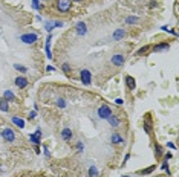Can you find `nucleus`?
Masks as SVG:
<instances>
[{"mask_svg": "<svg viewBox=\"0 0 179 177\" xmlns=\"http://www.w3.org/2000/svg\"><path fill=\"white\" fill-rule=\"evenodd\" d=\"M71 0H55V8L58 12H69L71 11Z\"/></svg>", "mask_w": 179, "mask_h": 177, "instance_id": "obj_1", "label": "nucleus"}, {"mask_svg": "<svg viewBox=\"0 0 179 177\" xmlns=\"http://www.w3.org/2000/svg\"><path fill=\"white\" fill-rule=\"evenodd\" d=\"M98 118L100 119H107L110 115H112V108L107 105V104H103V105H100V108H98Z\"/></svg>", "mask_w": 179, "mask_h": 177, "instance_id": "obj_2", "label": "nucleus"}, {"mask_svg": "<svg viewBox=\"0 0 179 177\" xmlns=\"http://www.w3.org/2000/svg\"><path fill=\"white\" fill-rule=\"evenodd\" d=\"M39 40V35L37 34H34V32H29V34H23L22 37H20V41L25 44H32L35 43Z\"/></svg>", "mask_w": 179, "mask_h": 177, "instance_id": "obj_3", "label": "nucleus"}, {"mask_svg": "<svg viewBox=\"0 0 179 177\" xmlns=\"http://www.w3.org/2000/svg\"><path fill=\"white\" fill-rule=\"evenodd\" d=\"M2 137H3V140H6V142H14V140H15V133H14L12 128L6 127V128L2 130Z\"/></svg>", "mask_w": 179, "mask_h": 177, "instance_id": "obj_4", "label": "nucleus"}, {"mask_svg": "<svg viewBox=\"0 0 179 177\" xmlns=\"http://www.w3.org/2000/svg\"><path fill=\"white\" fill-rule=\"evenodd\" d=\"M80 80H81V83L84 86H90V83H92V73H90L87 69H83L80 72Z\"/></svg>", "mask_w": 179, "mask_h": 177, "instance_id": "obj_5", "label": "nucleus"}, {"mask_svg": "<svg viewBox=\"0 0 179 177\" xmlns=\"http://www.w3.org/2000/svg\"><path fill=\"white\" fill-rule=\"evenodd\" d=\"M110 63H112L113 66H116V67H121V66L126 63V57H124L123 53H115V55L110 58Z\"/></svg>", "mask_w": 179, "mask_h": 177, "instance_id": "obj_6", "label": "nucleus"}, {"mask_svg": "<svg viewBox=\"0 0 179 177\" xmlns=\"http://www.w3.org/2000/svg\"><path fill=\"white\" fill-rule=\"evenodd\" d=\"M75 32H77L80 37L86 35V32H87V26H86V23H84V22L77 23V25H75Z\"/></svg>", "mask_w": 179, "mask_h": 177, "instance_id": "obj_7", "label": "nucleus"}, {"mask_svg": "<svg viewBox=\"0 0 179 177\" xmlns=\"http://www.w3.org/2000/svg\"><path fill=\"white\" fill-rule=\"evenodd\" d=\"M109 124H110V127H113V128H116V127H120V124H121V119H120V116H116V115H110L107 119H106Z\"/></svg>", "mask_w": 179, "mask_h": 177, "instance_id": "obj_8", "label": "nucleus"}, {"mask_svg": "<svg viewBox=\"0 0 179 177\" xmlns=\"http://www.w3.org/2000/svg\"><path fill=\"white\" fill-rule=\"evenodd\" d=\"M150 49H152L153 52H165V50L170 49V44L169 43H158V44H155V46H152Z\"/></svg>", "mask_w": 179, "mask_h": 177, "instance_id": "obj_9", "label": "nucleus"}, {"mask_svg": "<svg viewBox=\"0 0 179 177\" xmlns=\"http://www.w3.org/2000/svg\"><path fill=\"white\" fill-rule=\"evenodd\" d=\"M124 142H126V140H124V137H123L120 133H113L112 137H110V144H113V145H120V144L123 145Z\"/></svg>", "mask_w": 179, "mask_h": 177, "instance_id": "obj_10", "label": "nucleus"}, {"mask_svg": "<svg viewBox=\"0 0 179 177\" xmlns=\"http://www.w3.org/2000/svg\"><path fill=\"white\" fill-rule=\"evenodd\" d=\"M14 83H15V86L18 88H26V86H28V78L26 77H17L14 80Z\"/></svg>", "mask_w": 179, "mask_h": 177, "instance_id": "obj_11", "label": "nucleus"}, {"mask_svg": "<svg viewBox=\"0 0 179 177\" xmlns=\"http://www.w3.org/2000/svg\"><path fill=\"white\" fill-rule=\"evenodd\" d=\"M72 136H74V133H72L71 128H67V127H66V128H63V130H61V139H63L64 142H69V140L72 139Z\"/></svg>", "mask_w": 179, "mask_h": 177, "instance_id": "obj_12", "label": "nucleus"}, {"mask_svg": "<svg viewBox=\"0 0 179 177\" xmlns=\"http://www.w3.org/2000/svg\"><path fill=\"white\" fill-rule=\"evenodd\" d=\"M142 128H144V132L147 133V134H152V121H150V116H147L145 121L142 122Z\"/></svg>", "mask_w": 179, "mask_h": 177, "instance_id": "obj_13", "label": "nucleus"}, {"mask_svg": "<svg viewBox=\"0 0 179 177\" xmlns=\"http://www.w3.org/2000/svg\"><path fill=\"white\" fill-rule=\"evenodd\" d=\"M126 86H127V88H130V90H135L136 88V81H135L133 77H130V75L126 77Z\"/></svg>", "mask_w": 179, "mask_h": 177, "instance_id": "obj_14", "label": "nucleus"}, {"mask_svg": "<svg viewBox=\"0 0 179 177\" xmlns=\"http://www.w3.org/2000/svg\"><path fill=\"white\" fill-rule=\"evenodd\" d=\"M12 124L14 125H17L18 128H25V119H22V118H18V116H12Z\"/></svg>", "mask_w": 179, "mask_h": 177, "instance_id": "obj_15", "label": "nucleus"}, {"mask_svg": "<svg viewBox=\"0 0 179 177\" xmlns=\"http://www.w3.org/2000/svg\"><path fill=\"white\" fill-rule=\"evenodd\" d=\"M126 37V31L124 29H116L113 32V40H123Z\"/></svg>", "mask_w": 179, "mask_h": 177, "instance_id": "obj_16", "label": "nucleus"}, {"mask_svg": "<svg viewBox=\"0 0 179 177\" xmlns=\"http://www.w3.org/2000/svg\"><path fill=\"white\" fill-rule=\"evenodd\" d=\"M3 98L9 102V101H17V98H15V95L11 92V90H5L3 92Z\"/></svg>", "mask_w": 179, "mask_h": 177, "instance_id": "obj_17", "label": "nucleus"}, {"mask_svg": "<svg viewBox=\"0 0 179 177\" xmlns=\"http://www.w3.org/2000/svg\"><path fill=\"white\" fill-rule=\"evenodd\" d=\"M0 110H2V112H5V113H8V112H9V102H8L5 98H2V99H0Z\"/></svg>", "mask_w": 179, "mask_h": 177, "instance_id": "obj_18", "label": "nucleus"}, {"mask_svg": "<svg viewBox=\"0 0 179 177\" xmlns=\"http://www.w3.org/2000/svg\"><path fill=\"white\" fill-rule=\"evenodd\" d=\"M46 57L51 60L52 58V53H51V35L46 38Z\"/></svg>", "mask_w": 179, "mask_h": 177, "instance_id": "obj_19", "label": "nucleus"}, {"mask_svg": "<svg viewBox=\"0 0 179 177\" xmlns=\"http://www.w3.org/2000/svg\"><path fill=\"white\" fill-rule=\"evenodd\" d=\"M155 168H156L155 165H150V167H147L145 170H142V171H139V174H141V176H147V174H150V173H153V171H155Z\"/></svg>", "mask_w": 179, "mask_h": 177, "instance_id": "obj_20", "label": "nucleus"}, {"mask_svg": "<svg viewBox=\"0 0 179 177\" xmlns=\"http://www.w3.org/2000/svg\"><path fill=\"white\" fill-rule=\"evenodd\" d=\"M61 70H63L66 75H69V73L72 72V67H71L69 63H63V64H61Z\"/></svg>", "mask_w": 179, "mask_h": 177, "instance_id": "obj_21", "label": "nucleus"}, {"mask_svg": "<svg viewBox=\"0 0 179 177\" xmlns=\"http://www.w3.org/2000/svg\"><path fill=\"white\" fill-rule=\"evenodd\" d=\"M155 154H156V157H161V156L164 154V150H162V147H161L159 144L155 145Z\"/></svg>", "mask_w": 179, "mask_h": 177, "instance_id": "obj_22", "label": "nucleus"}, {"mask_svg": "<svg viewBox=\"0 0 179 177\" xmlns=\"http://www.w3.org/2000/svg\"><path fill=\"white\" fill-rule=\"evenodd\" d=\"M39 137H40V136H37V134H31V136H29L31 142H32V144H35V147H39V145H40V139H39Z\"/></svg>", "mask_w": 179, "mask_h": 177, "instance_id": "obj_23", "label": "nucleus"}, {"mask_svg": "<svg viewBox=\"0 0 179 177\" xmlns=\"http://www.w3.org/2000/svg\"><path fill=\"white\" fill-rule=\"evenodd\" d=\"M147 50H150V46H144V47H141V49L136 52V55H138V57H141V55H145V53H147Z\"/></svg>", "mask_w": 179, "mask_h": 177, "instance_id": "obj_24", "label": "nucleus"}, {"mask_svg": "<svg viewBox=\"0 0 179 177\" xmlns=\"http://www.w3.org/2000/svg\"><path fill=\"white\" fill-rule=\"evenodd\" d=\"M138 22H139L138 17H127V18H126V23H127V25H135V23H138Z\"/></svg>", "mask_w": 179, "mask_h": 177, "instance_id": "obj_25", "label": "nucleus"}, {"mask_svg": "<svg viewBox=\"0 0 179 177\" xmlns=\"http://www.w3.org/2000/svg\"><path fill=\"white\" fill-rule=\"evenodd\" d=\"M14 69L18 70V72H22V73H26V72H28V69H26L25 66H20V64H14Z\"/></svg>", "mask_w": 179, "mask_h": 177, "instance_id": "obj_26", "label": "nucleus"}, {"mask_svg": "<svg viewBox=\"0 0 179 177\" xmlns=\"http://www.w3.org/2000/svg\"><path fill=\"white\" fill-rule=\"evenodd\" d=\"M45 28H46V31H47V32H51V31L55 28V26H54V22H46V23H45Z\"/></svg>", "mask_w": 179, "mask_h": 177, "instance_id": "obj_27", "label": "nucleus"}, {"mask_svg": "<svg viewBox=\"0 0 179 177\" xmlns=\"http://www.w3.org/2000/svg\"><path fill=\"white\" fill-rule=\"evenodd\" d=\"M89 176L90 177H96V176H98V170H96L95 167H90V168H89Z\"/></svg>", "mask_w": 179, "mask_h": 177, "instance_id": "obj_28", "label": "nucleus"}, {"mask_svg": "<svg viewBox=\"0 0 179 177\" xmlns=\"http://www.w3.org/2000/svg\"><path fill=\"white\" fill-rule=\"evenodd\" d=\"M57 105H58L60 108H64V107H66V102H64V99H63V98H58V99H57Z\"/></svg>", "mask_w": 179, "mask_h": 177, "instance_id": "obj_29", "label": "nucleus"}, {"mask_svg": "<svg viewBox=\"0 0 179 177\" xmlns=\"http://www.w3.org/2000/svg\"><path fill=\"white\" fill-rule=\"evenodd\" d=\"M83 150H84L83 142H77V151H83Z\"/></svg>", "mask_w": 179, "mask_h": 177, "instance_id": "obj_30", "label": "nucleus"}, {"mask_svg": "<svg viewBox=\"0 0 179 177\" xmlns=\"http://www.w3.org/2000/svg\"><path fill=\"white\" fill-rule=\"evenodd\" d=\"M170 159H172V153H165V154H164V160H165V162H169Z\"/></svg>", "mask_w": 179, "mask_h": 177, "instance_id": "obj_31", "label": "nucleus"}, {"mask_svg": "<svg viewBox=\"0 0 179 177\" xmlns=\"http://www.w3.org/2000/svg\"><path fill=\"white\" fill-rule=\"evenodd\" d=\"M32 6H34V9H39V8H40V5H39V0H32Z\"/></svg>", "mask_w": 179, "mask_h": 177, "instance_id": "obj_32", "label": "nucleus"}, {"mask_svg": "<svg viewBox=\"0 0 179 177\" xmlns=\"http://www.w3.org/2000/svg\"><path fill=\"white\" fill-rule=\"evenodd\" d=\"M115 104H118V105H123V104H124V101H123L121 98H116V99H115Z\"/></svg>", "mask_w": 179, "mask_h": 177, "instance_id": "obj_33", "label": "nucleus"}, {"mask_svg": "<svg viewBox=\"0 0 179 177\" xmlns=\"http://www.w3.org/2000/svg\"><path fill=\"white\" fill-rule=\"evenodd\" d=\"M35 116H37V112H35V110H32V112L29 113V119H34Z\"/></svg>", "mask_w": 179, "mask_h": 177, "instance_id": "obj_34", "label": "nucleus"}, {"mask_svg": "<svg viewBox=\"0 0 179 177\" xmlns=\"http://www.w3.org/2000/svg\"><path fill=\"white\" fill-rule=\"evenodd\" d=\"M54 26L55 28H61L63 26V22H54Z\"/></svg>", "mask_w": 179, "mask_h": 177, "instance_id": "obj_35", "label": "nucleus"}, {"mask_svg": "<svg viewBox=\"0 0 179 177\" xmlns=\"http://www.w3.org/2000/svg\"><path fill=\"white\" fill-rule=\"evenodd\" d=\"M155 6H156V0H152L150 5H148V8H155Z\"/></svg>", "mask_w": 179, "mask_h": 177, "instance_id": "obj_36", "label": "nucleus"}, {"mask_svg": "<svg viewBox=\"0 0 179 177\" xmlns=\"http://www.w3.org/2000/svg\"><path fill=\"white\" fill-rule=\"evenodd\" d=\"M167 147H169V148H172V150H175V144H173V142H169V144H167Z\"/></svg>", "mask_w": 179, "mask_h": 177, "instance_id": "obj_37", "label": "nucleus"}, {"mask_svg": "<svg viewBox=\"0 0 179 177\" xmlns=\"http://www.w3.org/2000/svg\"><path fill=\"white\" fill-rule=\"evenodd\" d=\"M130 159V154H126V157H124V162H123V165H126V162Z\"/></svg>", "mask_w": 179, "mask_h": 177, "instance_id": "obj_38", "label": "nucleus"}, {"mask_svg": "<svg viewBox=\"0 0 179 177\" xmlns=\"http://www.w3.org/2000/svg\"><path fill=\"white\" fill-rule=\"evenodd\" d=\"M71 2H83V0H71Z\"/></svg>", "mask_w": 179, "mask_h": 177, "instance_id": "obj_39", "label": "nucleus"}, {"mask_svg": "<svg viewBox=\"0 0 179 177\" xmlns=\"http://www.w3.org/2000/svg\"><path fill=\"white\" fill-rule=\"evenodd\" d=\"M123 177H132V176H123Z\"/></svg>", "mask_w": 179, "mask_h": 177, "instance_id": "obj_40", "label": "nucleus"}]
</instances>
